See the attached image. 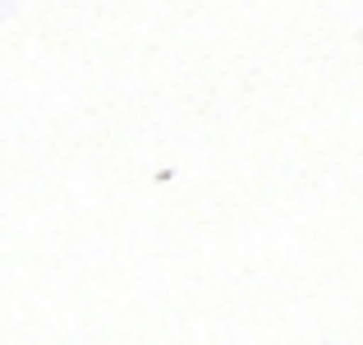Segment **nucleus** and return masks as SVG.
Wrapping results in <instances>:
<instances>
[]
</instances>
